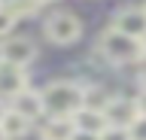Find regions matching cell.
Masks as SVG:
<instances>
[{
  "instance_id": "6da1fadb",
  "label": "cell",
  "mask_w": 146,
  "mask_h": 140,
  "mask_svg": "<svg viewBox=\"0 0 146 140\" xmlns=\"http://www.w3.org/2000/svg\"><path fill=\"white\" fill-rule=\"evenodd\" d=\"M46 119H73L79 110H85V88L70 79H55L43 88Z\"/></svg>"
},
{
  "instance_id": "7a4b0ae2",
  "label": "cell",
  "mask_w": 146,
  "mask_h": 140,
  "mask_svg": "<svg viewBox=\"0 0 146 140\" xmlns=\"http://www.w3.org/2000/svg\"><path fill=\"white\" fill-rule=\"evenodd\" d=\"M98 52L104 55V61L113 64V67H125V64H137L140 67V61L146 58V43L107 28L98 37Z\"/></svg>"
},
{
  "instance_id": "3957f363",
  "label": "cell",
  "mask_w": 146,
  "mask_h": 140,
  "mask_svg": "<svg viewBox=\"0 0 146 140\" xmlns=\"http://www.w3.org/2000/svg\"><path fill=\"white\" fill-rule=\"evenodd\" d=\"M46 37L55 46H70L82 37V21L79 15H73L70 9H58L46 19Z\"/></svg>"
},
{
  "instance_id": "277c9868",
  "label": "cell",
  "mask_w": 146,
  "mask_h": 140,
  "mask_svg": "<svg viewBox=\"0 0 146 140\" xmlns=\"http://www.w3.org/2000/svg\"><path fill=\"white\" fill-rule=\"evenodd\" d=\"M110 28L134 40H146V6H125V9L113 12Z\"/></svg>"
},
{
  "instance_id": "5b68a950",
  "label": "cell",
  "mask_w": 146,
  "mask_h": 140,
  "mask_svg": "<svg viewBox=\"0 0 146 140\" xmlns=\"http://www.w3.org/2000/svg\"><path fill=\"white\" fill-rule=\"evenodd\" d=\"M0 55H3L6 64L27 67L36 58V43L31 37H6V40H0Z\"/></svg>"
},
{
  "instance_id": "8992f818",
  "label": "cell",
  "mask_w": 146,
  "mask_h": 140,
  "mask_svg": "<svg viewBox=\"0 0 146 140\" xmlns=\"http://www.w3.org/2000/svg\"><path fill=\"white\" fill-rule=\"evenodd\" d=\"M107 119H110V125L131 128V125L140 119L137 98H113V101H110V107H107Z\"/></svg>"
},
{
  "instance_id": "52a82bcc",
  "label": "cell",
  "mask_w": 146,
  "mask_h": 140,
  "mask_svg": "<svg viewBox=\"0 0 146 140\" xmlns=\"http://www.w3.org/2000/svg\"><path fill=\"white\" fill-rule=\"evenodd\" d=\"M9 107L15 113H21V116H27L31 122L36 119H46V104H43V92H36V88H31L27 85L21 94H15L12 101H9Z\"/></svg>"
},
{
  "instance_id": "ba28073f",
  "label": "cell",
  "mask_w": 146,
  "mask_h": 140,
  "mask_svg": "<svg viewBox=\"0 0 146 140\" xmlns=\"http://www.w3.org/2000/svg\"><path fill=\"white\" fill-rule=\"evenodd\" d=\"M25 88H27V73H25V67H15V64L0 61V98L12 101V98L21 94Z\"/></svg>"
},
{
  "instance_id": "9c48e42d",
  "label": "cell",
  "mask_w": 146,
  "mask_h": 140,
  "mask_svg": "<svg viewBox=\"0 0 146 140\" xmlns=\"http://www.w3.org/2000/svg\"><path fill=\"white\" fill-rule=\"evenodd\" d=\"M73 122H76V131H85V134H104V131L110 128V119L107 113L100 110H79L76 116H73Z\"/></svg>"
},
{
  "instance_id": "30bf717a",
  "label": "cell",
  "mask_w": 146,
  "mask_h": 140,
  "mask_svg": "<svg viewBox=\"0 0 146 140\" xmlns=\"http://www.w3.org/2000/svg\"><path fill=\"white\" fill-rule=\"evenodd\" d=\"M43 140H73L76 137V122L73 119H46L40 125Z\"/></svg>"
},
{
  "instance_id": "8fae6325",
  "label": "cell",
  "mask_w": 146,
  "mask_h": 140,
  "mask_svg": "<svg viewBox=\"0 0 146 140\" xmlns=\"http://www.w3.org/2000/svg\"><path fill=\"white\" fill-rule=\"evenodd\" d=\"M31 125H34V122L27 119V116H21V113H15L12 107L6 110V116H3V122H0V128L6 131V137H9V140L27 137V134H31Z\"/></svg>"
},
{
  "instance_id": "7c38bea8",
  "label": "cell",
  "mask_w": 146,
  "mask_h": 140,
  "mask_svg": "<svg viewBox=\"0 0 146 140\" xmlns=\"http://www.w3.org/2000/svg\"><path fill=\"white\" fill-rule=\"evenodd\" d=\"M0 3H3V6H6L15 19H34L36 9L43 6L40 0H0Z\"/></svg>"
},
{
  "instance_id": "4fadbf2b",
  "label": "cell",
  "mask_w": 146,
  "mask_h": 140,
  "mask_svg": "<svg viewBox=\"0 0 146 140\" xmlns=\"http://www.w3.org/2000/svg\"><path fill=\"white\" fill-rule=\"evenodd\" d=\"M110 101H113V94H107L100 85H91V88H85V107H88V110H100V113H107Z\"/></svg>"
},
{
  "instance_id": "5bb4252c",
  "label": "cell",
  "mask_w": 146,
  "mask_h": 140,
  "mask_svg": "<svg viewBox=\"0 0 146 140\" xmlns=\"http://www.w3.org/2000/svg\"><path fill=\"white\" fill-rule=\"evenodd\" d=\"M15 21H18V19L6 9V6H3V3H0V37H3V40L12 37V28H15Z\"/></svg>"
},
{
  "instance_id": "9a60e30c",
  "label": "cell",
  "mask_w": 146,
  "mask_h": 140,
  "mask_svg": "<svg viewBox=\"0 0 146 140\" xmlns=\"http://www.w3.org/2000/svg\"><path fill=\"white\" fill-rule=\"evenodd\" d=\"M100 140H131V131H128V128H119V125H110V128L100 134Z\"/></svg>"
},
{
  "instance_id": "2e32d148",
  "label": "cell",
  "mask_w": 146,
  "mask_h": 140,
  "mask_svg": "<svg viewBox=\"0 0 146 140\" xmlns=\"http://www.w3.org/2000/svg\"><path fill=\"white\" fill-rule=\"evenodd\" d=\"M128 131H131V140H146V116H140Z\"/></svg>"
},
{
  "instance_id": "e0dca14e",
  "label": "cell",
  "mask_w": 146,
  "mask_h": 140,
  "mask_svg": "<svg viewBox=\"0 0 146 140\" xmlns=\"http://www.w3.org/2000/svg\"><path fill=\"white\" fill-rule=\"evenodd\" d=\"M137 107H140V116H146V85L140 88V94H137Z\"/></svg>"
},
{
  "instance_id": "ac0fdd59",
  "label": "cell",
  "mask_w": 146,
  "mask_h": 140,
  "mask_svg": "<svg viewBox=\"0 0 146 140\" xmlns=\"http://www.w3.org/2000/svg\"><path fill=\"white\" fill-rule=\"evenodd\" d=\"M73 140H100V134H85V131H76Z\"/></svg>"
},
{
  "instance_id": "d6986e66",
  "label": "cell",
  "mask_w": 146,
  "mask_h": 140,
  "mask_svg": "<svg viewBox=\"0 0 146 140\" xmlns=\"http://www.w3.org/2000/svg\"><path fill=\"white\" fill-rule=\"evenodd\" d=\"M140 82L146 85V58H143V61H140Z\"/></svg>"
},
{
  "instance_id": "ffe728a7",
  "label": "cell",
  "mask_w": 146,
  "mask_h": 140,
  "mask_svg": "<svg viewBox=\"0 0 146 140\" xmlns=\"http://www.w3.org/2000/svg\"><path fill=\"white\" fill-rule=\"evenodd\" d=\"M6 110H9V107L3 104V98H0V122H3V116H6Z\"/></svg>"
},
{
  "instance_id": "44dd1931",
  "label": "cell",
  "mask_w": 146,
  "mask_h": 140,
  "mask_svg": "<svg viewBox=\"0 0 146 140\" xmlns=\"http://www.w3.org/2000/svg\"><path fill=\"white\" fill-rule=\"evenodd\" d=\"M0 140H9V137H6V131H3V128H0Z\"/></svg>"
},
{
  "instance_id": "7402d4cb",
  "label": "cell",
  "mask_w": 146,
  "mask_h": 140,
  "mask_svg": "<svg viewBox=\"0 0 146 140\" xmlns=\"http://www.w3.org/2000/svg\"><path fill=\"white\" fill-rule=\"evenodd\" d=\"M40 3H55V0H40Z\"/></svg>"
},
{
  "instance_id": "603a6c76",
  "label": "cell",
  "mask_w": 146,
  "mask_h": 140,
  "mask_svg": "<svg viewBox=\"0 0 146 140\" xmlns=\"http://www.w3.org/2000/svg\"><path fill=\"white\" fill-rule=\"evenodd\" d=\"M143 43H146V40H143Z\"/></svg>"
}]
</instances>
